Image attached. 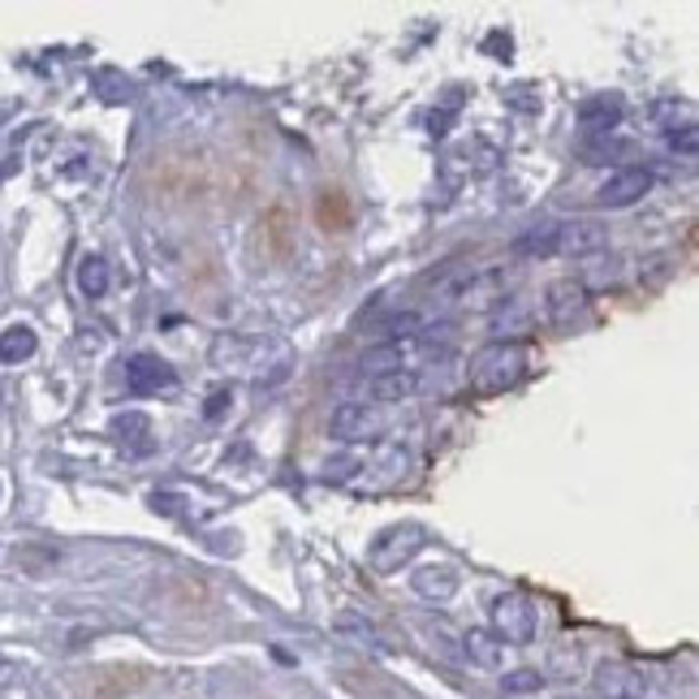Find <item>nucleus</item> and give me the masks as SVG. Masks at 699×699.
<instances>
[{
  "label": "nucleus",
  "mask_w": 699,
  "mask_h": 699,
  "mask_svg": "<svg viewBox=\"0 0 699 699\" xmlns=\"http://www.w3.org/2000/svg\"><path fill=\"white\" fill-rule=\"evenodd\" d=\"M596 687L613 699H644L648 678L635 669V665H622V660H604L596 669Z\"/></svg>",
  "instance_id": "obj_9"
},
{
  "label": "nucleus",
  "mask_w": 699,
  "mask_h": 699,
  "mask_svg": "<svg viewBox=\"0 0 699 699\" xmlns=\"http://www.w3.org/2000/svg\"><path fill=\"white\" fill-rule=\"evenodd\" d=\"M488 622H493L488 631L509 648H527L540 635V609H536V600L523 596V592H501L493 600V609H488Z\"/></svg>",
  "instance_id": "obj_2"
},
{
  "label": "nucleus",
  "mask_w": 699,
  "mask_h": 699,
  "mask_svg": "<svg viewBox=\"0 0 699 699\" xmlns=\"http://www.w3.org/2000/svg\"><path fill=\"white\" fill-rule=\"evenodd\" d=\"M617 143H609V139H596V143H583V155H588V164H609L613 155H617Z\"/></svg>",
  "instance_id": "obj_24"
},
{
  "label": "nucleus",
  "mask_w": 699,
  "mask_h": 699,
  "mask_svg": "<svg viewBox=\"0 0 699 699\" xmlns=\"http://www.w3.org/2000/svg\"><path fill=\"white\" fill-rule=\"evenodd\" d=\"M108 286H112L108 264H104L100 255H87V259L78 264V290H83V299H104Z\"/></svg>",
  "instance_id": "obj_17"
},
{
  "label": "nucleus",
  "mask_w": 699,
  "mask_h": 699,
  "mask_svg": "<svg viewBox=\"0 0 699 699\" xmlns=\"http://www.w3.org/2000/svg\"><path fill=\"white\" fill-rule=\"evenodd\" d=\"M126 389H130L135 398L169 394V389H178V372H173L164 358H155V354H135V358L126 363Z\"/></svg>",
  "instance_id": "obj_5"
},
{
  "label": "nucleus",
  "mask_w": 699,
  "mask_h": 699,
  "mask_svg": "<svg viewBox=\"0 0 699 699\" xmlns=\"http://www.w3.org/2000/svg\"><path fill=\"white\" fill-rule=\"evenodd\" d=\"M514 255H527V259H549L557 255V225H531L514 238Z\"/></svg>",
  "instance_id": "obj_14"
},
{
  "label": "nucleus",
  "mask_w": 699,
  "mask_h": 699,
  "mask_svg": "<svg viewBox=\"0 0 699 699\" xmlns=\"http://www.w3.org/2000/svg\"><path fill=\"white\" fill-rule=\"evenodd\" d=\"M337 631L350 635V639H358V644H380V635H376L367 622H358L354 613H342V617H337Z\"/></svg>",
  "instance_id": "obj_21"
},
{
  "label": "nucleus",
  "mask_w": 699,
  "mask_h": 699,
  "mask_svg": "<svg viewBox=\"0 0 699 699\" xmlns=\"http://www.w3.org/2000/svg\"><path fill=\"white\" fill-rule=\"evenodd\" d=\"M609 243L600 221H561L557 225V255H596Z\"/></svg>",
  "instance_id": "obj_8"
},
{
  "label": "nucleus",
  "mask_w": 699,
  "mask_h": 699,
  "mask_svg": "<svg viewBox=\"0 0 699 699\" xmlns=\"http://www.w3.org/2000/svg\"><path fill=\"white\" fill-rule=\"evenodd\" d=\"M35 346H40L35 333L26 324H13V329L0 333V363H26L35 354Z\"/></svg>",
  "instance_id": "obj_18"
},
{
  "label": "nucleus",
  "mask_w": 699,
  "mask_h": 699,
  "mask_svg": "<svg viewBox=\"0 0 699 699\" xmlns=\"http://www.w3.org/2000/svg\"><path fill=\"white\" fill-rule=\"evenodd\" d=\"M419 389V376L415 372H389V376H376V380H367V398L372 401H406L410 394Z\"/></svg>",
  "instance_id": "obj_13"
},
{
  "label": "nucleus",
  "mask_w": 699,
  "mask_h": 699,
  "mask_svg": "<svg viewBox=\"0 0 699 699\" xmlns=\"http://www.w3.org/2000/svg\"><path fill=\"white\" fill-rule=\"evenodd\" d=\"M545 674L540 669H509V674H501V691L505 696H536V691H545Z\"/></svg>",
  "instance_id": "obj_19"
},
{
  "label": "nucleus",
  "mask_w": 699,
  "mask_h": 699,
  "mask_svg": "<svg viewBox=\"0 0 699 699\" xmlns=\"http://www.w3.org/2000/svg\"><path fill=\"white\" fill-rule=\"evenodd\" d=\"M410 588H415V596L445 604V600L458 596V570L445 566V561H437V566H419V570L410 574Z\"/></svg>",
  "instance_id": "obj_11"
},
{
  "label": "nucleus",
  "mask_w": 699,
  "mask_h": 699,
  "mask_svg": "<svg viewBox=\"0 0 699 699\" xmlns=\"http://www.w3.org/2000/svg\"><path fill=\"white\" fill-rule=\"evenodd\" d=\"M696 148H699L696 121H687V126L669 130V151H674V155H682V160H696Z\"/></svg>",
  "instance_id": "obj_20"
},
{
  "label": "nucleus",
  "mask_w": 699,
  "mask_h": 699,
  "mask_svg": "<svg viewBox=\"0 0 699 699\" xmlns=\"http://www.w3.org/2000/svg\"><path fill=\"white\" fill-rule=\"evenodd\" d=\"M462 656H466L471 665H480V669H497L501 656H505V644H501L493 631L471 626V631L462 635Z\"/></svg>",
  "instance_id": "obj_12"
},
{
  "label": "nucleus",
  "mask_w": 699,
  "mask_h": 699,
  "mask_svg": "<svg viewBox=\"0 0 699 699\" xmlns=\"http://www.w3.org/2000/svg\"><path fill=\"white\" fill-rule=\"evenodd\" d=\"M406 363H401V346L398 342H385V346H372L363 358H358V372L367 376V380H376V376H389V372H401Z\"/></svg>",
  "instance_id": "obj_16"
},
{
  "label": "nucleus",
  "mask_w": 699,
  "mask_h": 699,
  "mask_svg": "<svg viewBox=\"0 0 699 699\" xmlns=\"http://www.w3.org/2000/svg\"><path fill=\"white\" fill-rule=\"evenodd\" d=\"M652 186H656L652 169L626 164V169H617V173H609V178H604V186L596 191V200H600V207H635V203L648 195Z\"/></svg>",
  "instance_id": "obj_6"
},
{
  "label": "nucleus",
  "mask_w": 699,
  "mask_h": 699,
  "mask_svg": "<svg viewBox=\"0 0 699 699\" xmlns=\"http://www.w3.org/2000/svg\"><path fill=\"white\" fill-rule=\"evenodd\" d=\"M380 415L367 401H342L333 410V437L337 441H376L380 437Z\"/></svg>",
  "instance_id": "obj_7"
},
{
  "label": "nucleus",
  "mask_w": 699,
  "mask_h": 699,
  "mask_svg": "<svg viewBox=\"0 0 699 699\" xmlns=\"http://www.w3.org/2000/svg\"><path fill=\"white\" fill-rule=\"evenodd\" d=\"M419 329H423V320H419V315H415V311H401V315H394V320H389V324H385V333H389V337H406V333H419Z\"/></svg>",
  "instance_id": "obj_23"
},
{
  "label": "nucleus",
  "mask_w": 699,
  "mask_h": 699,
  "mask_svg": "<svg viewBox=\"0 0 699 699\" xmlns=\"http://www.w3.org/2000/svg\"><path fill=\"white\" fill-rule=\"evenodd\" d=\"M423 545H428V531H423L419 523L385 527V531L372 540V549H367V566H372L376 574H398L401 566L423 549Z\"/></svg>",
  "instance_id": "obj_3"
},
{
  "label": "nucleus",
  "mask_w": 699,
  "mask_h": 699,
  "mask_svg": "<svg viewBox=\"0 0 699 699\" xmlns=\"http://www.w3.org/2000/svg\"><path fill=\"white\" fill-rule=\"evenodd\" d=\"M527 376V350L514 342H493L471 358V389L475 394H505Z\"/></svg>",
  "instance_id": "obj_1"
},
{
  "label": "nucleus",
  "mask_w": 699,
  "mask_h": 699,
  "mask_svg": "<svg viewBox=\"0 0 699 699\" xmlns=\"http://www.w3.org/2000/svg\"><path fill=\"white\" fill-rule=\"evenodd\" d=\"M315 221H320L329 234L350 229V200L342 191H320V195H315Z\"/></svg>",
  "instance_id": "obj_15"
},
{
  "label": "nucleus",
  "mask_w": 699,
  "mask_h": 699,
  "mask_svg": "<svg viewBox=\"0 0 699 699\" xmlns=\"http://www.w3.org/2000/svg\"><path fill=\"white\" fill-rule=\"evenodd\" d=\"M622 117H626V104L617 96H592V100L579 104V126L600 135V139H609L622 126Z\"/></svg>",
  "instance_id": "obj_10"
},
{
  "label": "nucleus",
  "mask_w": 699,
  "mask_h": 699,
  "mask_svg": "<svg viewBox=\"0 0 699 699\" xmlns=\"http://www.w3.org/2000/svg\"><path fill=\"white\" fill-rule=\"evenodd\" d=\"M588 307H592V294H588V286L574 281V277L552 281L549 294H545V315H549V324L557 333H570V329L588 315Z\"/></svg>",
  "instance_id": "obj_4"
},
{
  "label": "nucleus",
  "mask_w": 699,
  "mask_h": 699,
  "mask_svg": "<svg viewBox=\"0 0 699 699\" xmlns=\"http://www.w3.org/2000/svg\"><path fill=\"white\" fill-rule=\"evenodd\" d=\"M264 225H272V255H290V229H286V212L277 207Z\"/></svg>",
  "instance_id": "obj_22"
}]
</instances>
